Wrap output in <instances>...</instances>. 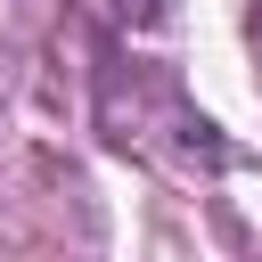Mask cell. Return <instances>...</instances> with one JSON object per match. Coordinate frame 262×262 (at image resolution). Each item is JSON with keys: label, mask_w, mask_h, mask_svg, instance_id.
Instances as JSON below:
<instances>
[{"label": "cell", "mask_w": 262, "mask_h": 262, "mask_svg": "<svg viewBox=\"0 0 262 262\" xmlns=\"http://www.w3.org/2000/svg\"><path fill=\"white\" fill-rule=\"evenodd\" d=\"M98 16H106L115 33H156L172 8H164V0H98Z\"/></svg>", "instance_id": "obj_1"}, {"label": "cell", "mask_w": 262, "mask_h": 262, "mask_svg": "<svg viewBox=\"0 0 262 262\" xmlns=\"http://www.w3.org/2000/svg\"><path fill=\"white\" fill-rule=\"evenodd\" d=\"M8 82H16V57H8V41H0V98H8Z\"/></svg>", "instance_id": "obj_2"}]
</instances>
